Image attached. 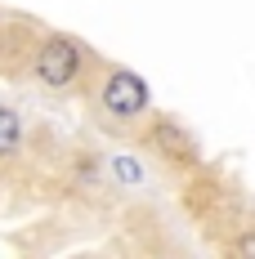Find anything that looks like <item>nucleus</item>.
<instances>
[{"label": "nucleus", "instance_id": "obj_1", "mask_svg": "<svg viewBox=\"0 0 255 259\" xmlns=\"http://www.w3.org/2000/svg\"><path fill=\"white\" fill-rule=\"evenodd\" d=\"M81 58H85V50H81L77 36H45V45L36 50L31 72H36V80L45 90H67L81 76Z\"/></svg>", "mask_w": 255, "mask_h": 259}, {"label": "nucleus", "instance_id": "obj_2", "mask_svg": "<svg viewBox=\"0 0 255 259\" xmlns=\"http://www.w3.org/2000/svg\"><path fill=\"white\" fill-rule=\"evenodd\" d=\"M103 112L117 116V121H139L148 112V85H143V76L130 72V67L107 72V80H103Z\"/></svg>", "mask_w": 255, "mask_h": 259}, {"label": "nucleus", "instance_id": "obj_3", "mask_svg": "<svg viewBox=\"0 0 255 259\" xmlns=\"http://www.w3.org/2000/svg\"><path fill=\"white\" fill-rule=\"evenodd\" d=\"M157 143L166 148V156H179V161H188L193 156V143H188V134L179 125H170V121H157V134H153Z\"/></svg>", "mask_w": 255, "mask_h": 259}, {"label": "nucleus", "instance_id": "obj_4", "mask_svg": "<svg viewBox=\"0 0 255 259\" xmlns=\"http://www.w3.org/2000/svg\"><path fill=\"white\" fill-rule=\"evenodd\" d=\"M23 143V121L14 107H0V156H14Z\"/></svg>", "mask_w": 255, "mask_h": 259}, {"label": "nucleus", "instance_id": "obj_5", "mask_svg": "<svg viewBox=\"0 0 255 259\" xmlns=\"http://www.w3.org/2000/svg\"><path fill=\"white\" fill-rule=\"evenodd\" d=\"M117 175H121V179H126V183H134V179H139V165L121 156V161H117Z\"/></svg>", "mask_w": 255, "mask_h": 259}, {"label": "nucleus", "instance_id": "obj_6", "mask_svg": "<svg viewBox=\"0 0 255 259\" xmlns=\"http://www.w3.org/2000/svg\"><path fill=\"white\" fill-rule=\"evenodd\" d=\"M233 250H237V255H255V233H246L237 246H233Z\"/></svg>", "mask_w": 255, "mask_h": 259}]
</instances>
